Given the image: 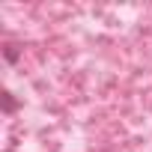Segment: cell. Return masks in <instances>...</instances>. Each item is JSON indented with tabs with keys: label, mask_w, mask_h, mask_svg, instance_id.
Listing matches in <instances>:
<instances>
[{
	"label": "cell",
	"mask_w": 152,
	"mask_h": 152,
	"mask_svg": "<svg viewBox=\"0 0 152 152\" xmlns=\"http://www.w3.org/2000/svg\"><path fill=\"white\" fill-rule=\"evenodd\" d=\"M3 57H6V63H15V60H18V45L6 42V45H3Z\"/></svg>",
	"instance_id": "6da1fadb"
},
{
	"label": "cell",
	"mask_w": 152,
	"mask_h": 152,
	"mask_svg": "<svg viewBox=\"0 0 152 152\" xmlns=\"http://www.w3.org/2000/svg\"><path fill=\"white\" fill-rule=\"evenodd\" d=\"M0 99H3V113H12V110L18 107V102L12 99V93H3V96H0Z\"/></svg>",
	"instance_id": "7a4b0ae2"
}]
</instances>
